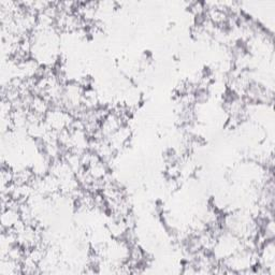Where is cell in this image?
I'll return each mask as SVG.
<instances>
[{"label":"cell","instance_id":"obj_1","mask_svg":"<svg viewBox=\"0 0 275 275\" xmlns=\"http://www.w3.org/2000/svg\"><path fill=\"white\" fill-rule=\"evenodd\" d=\"M21 219L19 210L6 209L2 212V229H11Z\"/></svg>","mask_w":275,"mask_h":275}]
</instances>
